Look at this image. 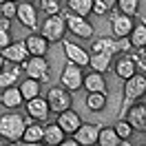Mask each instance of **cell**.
Returning <instances> with one entry per match:
<instances>
[{"label": "cell", "mask_w": 146, "mask_h": 146, "mask_svg": "<svg viewBox=\"0 0 146 146\" xmlns=\"http://www.w3.org/2000/svg\"><path fill=\"white\" fill-rule=\"evenodd\" d=\"M27 122L20 113L16 111H9V113H2L0 115V135L2 139H7L11 144H20V139H22V133H25V128H27Z\"/></svg>", "instance_id": "obj_1"}, {"label": "cell", "mask_w": 146, "mask_h": 146, "mask_svg": "<svg viewBox=\"0 0 146 146\" xmlns=\"http://www.w3.org/2000/svg\"><path fill=\"white\" fill-rule=\"evenodd\" d=\"M146 93V75L137 71L135 75H131L128 80H124V89H122V111L119 117H124V113L131 104H135L142 95Z\"/></svg>", "instance_id": "obj_2"}, {"label": "cell", "mask_w": 146, "mask_h": 146, "mask_svg": "<svg viewBox=\"0 0 146 146\" xmlns=\"http://www.w3.org/2000/svg\"><path fill=\"white\" fill-rule=\"evenodd\" d=\"M62 16H64V22H66V31L73 33L75 38L91 40V38L95 36V27L86 20V16H78V13H73V11H66Z\"/></svg>", "instance_id": "obj_3"}, {"label": "cell", "mask_w": 146, "mask_h": 146, "mask_svg": "<svg viewBox=\"0 0 146 146\" xmlns=\"http://www.w3.org/2000/svg\"><path fill=\"white\" fill-rule=\"evenodd\" d=\"M40 33L49 40V42H62L64 36L69 33L66 31V22H64V16L62 13H53V16H46V20L42 22L40 27Z\"/></svg>", "instance_id": "obj_4"}, {"label": "cell", "mask_w": 146, "mask_h": 146, "mask_svg": "<svg viewBox=\"0 0 146 146\" xmlns=\"http://www.w3.org/2000/svg\"><path fill=\"white\" fill-rule=\"evenodd\" d=\"M20 69L25 71V75L29 78H36L44 84L49 78H51V71H49V60L46 55H29L25 62L20 64Z\"/></svg>", "instance_id": "obj_5"}, {"label": "cell", "mask_w": 146, "mask_h": 146, "mask_svg": "<svg viewBox=\"0 0 146 146\" xmlns=\"http://www.w3.org/2000/svg\"><path fill=\"white\" fill-rule=\"evenodd\" d=\"M111 69H113V73L124 82V80H128L131 75H135V73L142 69V62L137 60V55H133V53H128V51H126V53H119L117 55V60L111 64Z\"/></svg>", "instance_id": "obj_6"}, {"label": "cell", "mask_w": 146, "mask_h": 146, "mask_svg": "<svg viewBox=\"0 0 146 146\" xmlns=\"http://www.w3.org/2000/svg\"><path fill=\"white\" fill-rule=\"evenodd\" d=\"M46 102H49V109H51V113H62V111L71 109V91L69 89H64L62 84L60 86H51L49 91H46Z\"/></svg>", "instance_id": "obj_7"}, {"label": "cell", "mask_w": 146, "mask_h": 146, "mask_svg": "<svg viewBox=\"0 0 146 146\" xmlns=\"http://www.w3.org/2000/svg\"><path fill=\"white\" fill-rule=\"evenodd\" d=\"M82 82H84V71L82 66H78V64L73 62H66L64 64L62 73H60V84H62L64 89H69V91H80L82 89Z\"/></svg>", "instance_id": "obj_8"}, {"label": "cell", "mask_w": 146, "mask_h": 146, "mask_svg": "<svg viewBox=\"0 0 146 146\" xmlns=\"http://www.w3.org/2000/svg\"><path fill=\"white\" fill-rule=\"evenodd\" d=\"M109 22H111V36L113 38H128V33L135 27L133 16H124V13H119V11L117 13H111Z\"/></svg>", "instance_id": "obj_9"}, {"label": "cell", "mask_w": 146, "mask_h": 146, "mask_svg": "<svg viewBox=\"0 0 146 146\" xmlns=\"http://www.w3.org/2000/svg\"><path fill=\"white\" fill-rule=\"evenodd\" d=\"M25 111H27L29 119H36V122H46L49 115H51L49 102H46V98H42V95H38L33 100H27L25 102Z\"/></svg>", "instance_id": "obj_10"}, {"label": "cell", "mask_w": 146, "mask_h": 146, "mask_svg": "<svg viewBox=\"0 0 146 146\" xmlns=\"http://www.w3.org/2000/svg\"><path fill=\"white\" fill-rule=\"evenodd\" d=\"M16 20H18L22 27H27L29 31H36L38 29V9H36V5L29 2V0H20Z\"/></svg>", "instance_id": "obj_11"}, {"label": "cell", "mask_w": 146, "mask_h": 146, "mask_svg": "<svg viewBox=\"0 0 146 146\" xmlns=\"http://www.w3.org/2000/svg\"><path fill=\"white\" fill-rule=\"evenodd\" d=\"M62 49H64V55H66V60L73 64H78V66H89V51L86 49H82L80 44H75V42H71V40H66L64 38L62 40Z\"/></svg>", "instance_id": "obj_12"}, {"label": "cell", "mask_w": 146, "mask_h": 146, "mask_svg": "<svg viewBox=\"0 0 146 146\" xmlns=\"http://www.w3.org/2000/svg\"><path fill=\"white\" fill-rule=\"evenodd\" d=\"M126 122L137 133H146V104H131L126 109Z\"/></svg>", "instance_id": "obj_13"}, {"label": "cell", "mask_w": 146, "mask_h": 146, "mask_svg": "<svg viewBox=\"0 0 146 146\" xmlns=\"http://www.w3.org/2000/svg\"><path fill=\"white\" fill-rule=\"evenodd\" d=\"M0 53H2V58H5L7 62L22 64L29 58V49H27V44H25V40H20V42H11V44H7Z\"/></svg>", "instance_id": "obj_14"}, {"label": "cell", "mask_w": 146, "mask_h": 146, "mask_svg": "<svg viewBox=\"0 0 146 146\" xmlns=\"http://www.w3.org/2000/svg\"><path fill=\"white\" fill-rule=\"evenodd\" d=\"M60 126H62V131L66 133V135H73L78 128L82 126V117H80V113L73 109H66L62 111V113H58V119H55Z\"/></svg>", "instance_id": "obj_15"}, {"label": "cell", "mask_w": 146, "mask_h": 146, "mask_svg": "<svg viewBox=\"0 0 146 146\" xmlns=\"http://www.w3.org/2000/svg\"><path fill=\"white\" fill-rule=\"evenodd\" d=\"M0 104H2L5 109H9V111H16V109H20V106H25V98H22V93H20L18 84L2 89V93H0Z\"/></svg>", "instance_id": "obj_16"}, {"label": "cell", "mask_w": 146, "mask_h": 146, "mask_svg": "<svg viewBox=\"0 0 146 146\" xmlns=\"http://www.w3.org/2000/svg\"><path fill=\"white\" fill-rule=\"evenodd\" d=\"M100 124H84L78 128L75 133H73V137L80 142V146H93L98 144V135H100Z\"/></svg>", "instance_id": "obj_17"}, {"label": "cell", "mask_w": 146, "mask_h": 146, "mask_svg": "<svg viewBox=\"0 0 146 146\" xmlns=\"http://www.w3.org/2000/svg\"><path fill=\"white\" fill-rule=\"evenodd\" d=\"M64 137H66V133L62 131V126L58 122L44 124V135H42V144L44 146H60Z\"/></svg>", "instance_id": "obj_18"}, {"label": "cell", "mask_w": 146, "mask_h": 146, "mask_svg": "<svg viewBox=\"0 0 146 146\" xmlns=\"http://www.w3.org/2000/svg\"><path fill=\"white\" fill-rule=\"evenodd\" d=\"M82 89L86 93H93V91H102L106 93V80H104V73L100 71H89L84 73V82H82Z\"/></svg>", "instance_id": "obj_19"}, {"label": "cell", "mask_w": 146, "mask_h": 146, "mask_svg": "<svg viewBox=\"0 0 146 146\" xmlns=\"http://www.w3.org/2000/svg\"><path fill=\"white\" fill-rule=\"evenodd\" d=\"M42 135H44V124L42 122H27V128L22 133V144H42Z\"/></svg>", "instance_id": "obj_20"}, {"label": "cell", "mask_w": 146, "mask_h": 146, "mask_svg": "<svg viewBox=\"0 0 146 146\" xmlns=\"http://www.w3.org/2000/svg\"><path fill=\"white\" fill-rule=\"evenodd\" d=\"M25 44H27V49H29V55H46L51 42H49L42 33H31V36L25 40Z\"/></svg>", "instance_id": "obj_21"}, {"label": "cell", "mask_w": 146, "mask_h": 146, "mask_svg": "<svg viewBox=\"0 0 146 146\" xmlns=\"http://www.w3.org/2000/svg\"><path fill=\"white\" fill-rule=\"evenodd\" d=\"M20 71H22V69H20V64H11V62L5 64V69L0 71V89H7V86L18 84Z\"/></svg>", "instance_id": "obj_22"}, {"label": "cell", "mask_w": 146, "mask_h": 146, "mask_svg": "<svg viewBox=\"0 0 146 146\" xmlns=\"http://www.w3.org/2000/svg\"><path fill=\"white\" fill-rule=\"evenodd\" d=\"M111 64H113V55L106 53V51H95V53H91V58H89V66H91L93 71L106 73L111 69Z\"/></svg>", "instance_id": "obj_23"}, {"label": "cell", "mask_w": 146, "mask_h": 146, "mask_svg": "<svg viewBox=\"0 0 146 146\" xmlns=\"http://www.w3.org/2000/svg\"><path fill=\"white\" fill-rule=\"evenodd\" d=\"M18 89H20V93H22L25 102H27V100H33V98L40 95V91H42V82L36 80V78H29V75H27V78L18 84Z\"/></svg>", "instance_id": "obj_24"}, {"label": "cell", "mask_w": 146, "mask_h": 146, "mask_svg": "<svg viewBox=\"0 0 146 146\" xmlns=\"http://www.w3.org/2000/svg\"><path fill=\"white\" fill-rule=\"evenodd\" d=\"M122 137L117 135L115 126H102L98 135V146H122Z\"/></svg>", "instance_id": "obj_25"}, {"label": "cell", "mask_w": 146, "mask_h": 146, "mask_svg": "<svg viewBox=\"0 0 146 146\" xmlns=\"http://www.w3.org/2000/svg\"><path fill=\"white\" fill-rule=\"evenodd\" d=\"M128 40H131L133 49H144L146 46V22H137L133 27V31L128 33Z\"/></svg>", "instance_id": "obj_26"}, {"label": "cell", "mask_w": 146, "mask_h": 146, "mask_svg": "<svg viewBox=\"0 0 146 146\" xmlns=\"http://www.w3.org/2000/svg\"><path fill=\"white\" fill-rule=\"evenodd\" d=\"M86 109L93 111V113L104 111V109H106V93H102V91L86 93Z\"/></svg>", "instance_id": "obj_27"}, {"label": "cell", "mask_w": 146, "mask_h": 146, "mask_svg": "<svg viewBox=\"0 0 146 146\" xmlns=\"http://www.w3.org/2000/svg\"><path fill=\"white\" fill-rule=\"evenodd\" d=\"M66 9L78 16H89L93 11V0H66Z\"/></svg>", "instance_id": "obj_28"}, {"label": "cell", "mask_w": 146, "mask_h": 146, "mask_svg": "<svg viewBox=\"0 0 146 146\" xmlns=\"http://www.w3.org/2000/svg\"><path fill=\"white\" fill-rule=\"evenodd\" d=\"M115 9L124 16H133L135 18L137 11H139V0H117L115 2Z\"/></svg>", "instance_id": "obj_29"}, {"label": "cell", "mask_w": 146, "mask_h": 146, "mask_svg": "<svg viewBox=\"0 0 146 146\" xmlns=\"http://www.w3.org/2000/svg\"><path fill=\"white\" fill-rule=\"evenodd\" d=\"M0 16L13 20L18 16V2H16V0H5V2L0 5Z\"/></svg>", "instance_id": "obj_30"}, {"label": "cell", "mask_w": 146, "mask_h": 146, "mask_svg": "<svg viewBox=\"0 0 146 146\" xmlns=\"http://www.w3.org/2000/svg\"><path fill=\"white\" fill-rule=\"evenodd\" d=\"M40 9L44 11L46 16L60 13V0H40Z\"/></svg>", "instance_id": "obj_31"}, {"label": "cell", "mask_w": 146, "mask_h": 146, "mask_svg": "<svg viewBox=\"0 0 146 146\" xmlns=\"http://www.w3.org/2000/svg\"><path fill=\"white\" fill-rule=\"evenodd\" d=\"M115 131H117V135L122 137V139H131V135H133V126L128 124L126 119L117 122V124H115Z\"/></svg>", "instance_id": "obj_32"}, {"label": "cell", "mask_w": 146, "mask_h": 146, "mask_svg": "<svg viewBox=\"0 0 146 146\" xmlns=\"http://www.w3.org/2000/svg\"><path fill=\"white\" fill-rule=\"evenodd\" d=\"M109 7H106V5H104V2H102V0H93V16H106V13H109Z\"/></svg>", "instance_id": "obj_33"}, {"label": "cell", "mask_w": 146, "mask_h": 146, "mask_svg": "<svg viewBox=\"0 0 146 146\" xmlns=\"http://www.w3.org/2000/svg\"><path fill=\"white\" fill-rule=\"evenodd\" d=\"M11 42H13V40H11V33L7 29H0V51H2L7 44H11Z\"/></svg>", "instance_id": "obj_34"}, {"label": "cell", "mask_w": 146, "mask_h": 146, "mask_svg": "<svg viewBox=\"0 0 146 146\" xmlns=\"http://www.w3.org/2000/svg\"><path fill=\"white\" fill-rule=\"evenodd\" d=\"M60 146H80V142H78V139H75V137L71 135V139H66V137H64Z\"/></svg>", "instance_id": "obj_35"}, {"label": "cell", "mask_w": 146, "mask_h": 146, "mask_svg": "<svg viewBox=\"0 0 146 146\" xmlns=\"http://www.w3.org/2000/svg\"><path fill=\"white\" fill-rule=\"evenodd\" d=\"M0 29H7V31H9L11 29V20L5 18V16H0Z\"/></svg>", "instance_id": "obj_36"}, {"label": "cell", "mask_w": 146, "mask_h": 146, "mask_svg": "<svg viewBox=\"0 0 146 146\" xmlns=\"http://www.w3.org/2000/svg\"><path fill=\"white\" fill-rule=\"evenodd\" d=\"M102 2H104V5H106V7H109V9H113V7H115V2H117V0H102Z\"/></svg>", "instance_id": "obj_37"}, {"label": "cell", "mask_w": 146, "mask_h": 146, "mask_svg": "<svg viewBox=\"0 0 146 146\" xmlns=\"http://www.w3.org/2000/svg\"><path fill=\"white\" fill-rule=\"evenodd\" d=\"M5 64H7V60H5V58H2V53H0V71L5 69Z\"/></svg>", "instance_id": "obj_38"}, {"label": "cell", "mask_w": 146, "mask_h": 146, "mask_svg": "<svg viewBox=\"0 0 146 146\" xmlns=\"http://www.w3.org/2000/svg\"><path fill=\"white\" fill-rule=\"evenodd\" d=\"M139 53H142V58L146 60V46H144V49H139Z\"/></svg>", "instance_id": "obj_39"}, {"label": "cell", "mask_w": 146, "mask_h": 146, "mask_svg": "<svg viewBox=\"0 0 146 146\" xmlns=\"http://www.w3.org/2000/svg\"><path fill=\"white\" fill-rule=\"evenodd\" d=\"M29 2H36V0H29Z\"/></svg>", "instance_id": "obj_40"}, {"label": "cell", "mask_w": 146, "mask_h": 146, "mask_svg": "<svg viewBox=\"0 0 146 146\" xmlns=\"http://www.w3.org/2000/svg\"><path fill=\"white\" fill-rule=\"evenodd\" d=\"M2 2H5V0H0V5H2Z\"/></svg>", "instance_id": "obj_41"}, {"label": "cell", "mask_w": 146, "mask_h": 146, "mask_svg": "<svg viewBox=\"0 0 146 146\" xmlns=\"http://www.w3.org/2000/svg\"><path fill=\"white\" fill-rule=\"evenodd\" d=\"M16 2H20V0H16Z\"/></svg>", "instance_id": "obj_42"}, {"label": "cell", "mask_w": 146, "mask_h": 146, "mask_svg": "<svg viewBox=\"0 0 146 146\" xmlns=\"http://www.w3.org/2000/svg\"><path fill=\"white\" fill-rule=\"evenodd\" d=\"M0 139H2V135H0Z\"/></svg>", "instance_id": "obj_43"}]
</instances>
